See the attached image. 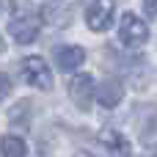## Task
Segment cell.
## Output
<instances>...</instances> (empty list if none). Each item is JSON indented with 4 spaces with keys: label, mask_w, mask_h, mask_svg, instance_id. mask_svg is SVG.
<instances>
[{
    "label": "cell",
    "mask_w": 157,
    "mask_h": 157,
    "mask_svg": "<svg viewBox=\"0 0 157 157\" xmlns=\"http://www.w3.org/2000/svg\"><path fill=\"white\" fill-rule=\"evenodd\" d=\"M144 8L149 14H157V0H144Z\"/></svg>",
    "instance_id": "cell-12"
},
{
    "label": "cell",
    "mask_w": 157,
    "mask_h": 157,
    "mask_svg": "<svg viewBox=\"0 0 157 157\" xmlns=\"http://www.w3.org/2000/svg\"><path fill=\"white\" fill-rule=\"evenodd\" d=\"M3 50H6V41H3V36H0V52H3Z\"/></svg>",
    "instance_id": "cell-14"
},
{
    "label": "cell",
    "mask_w": 157,
    "mask_h": 157,
    "mask_svg": "<svg viewBox=\"0 0 157 157\" xmlns=\"http://www.w3.org/2000/svg\"><path fill=\"white\" fill-rule=\"evenodd\" d=\"M8 33L14 36L17 44H30V41H36V36H39V19L30 17V14L14 17V19L8 22Z\"/></svg>",
    "instance_id": "cell-4"
},
{
    "label": "cell",
    "mask_w": 157,
    "mask_h": 157,
    "mask_svg": "<svg viewBox=\"0 0 157 157\" xmlns=\"http://www.w3.org/2000/svg\"><path fill=\"white\" fill-rule=\"evenodd\" d=\"M8 91H11V80H8V75H3V72H0V99H3V97H8Z\"/></svg>",
    "instance_id": "cell-11"
},
{
    "label": "cell",
    "mask_w": 157,
    "mask_h": 157,
    "mask_svg": "<svg viewBox=\"0 0 157 157\" xmlns=\"http://www.w3.org/2000/svg\"><path fill=\"white\" fill-rule=\"evenodd\" d=\"M22 77H25V83H30L41 91L52 88V72L44 63V58H39V55H30V58L22 61Z\"/></svg>",
    "instance_id": "cell-1"
},
{
    "label": "cell",
    "mask_w": 157,
    "mask_h": 157,
    "mask_svg": "<svg viewBox=\"0 0 157 157\" xmlns=\"http://www.w3.org/2000/svg\"><path fill=\"white\" fill-rule=\"evenodd\" d=\"M55 61H58V69L72 72V69H77V66L86 61V50H83V47H77V44L58 47V50H55Z\"/></svg>",
    "instance_id": "cell-6"
},
{
    "label": "cell",
    "mask_w": 157,
    "mask_h": 157,
    "mask_svg": "<svg viewBox=\"0 0 157 157\" xmlns=\"http://www.w3.org/2000/svg\"><path fill=\"white\" fill-rule=\"evenodd\" d=\"M0 152H3V157H28V146L19 135H3Z\"/></svg>",
    "instance_id": "cell-9"
},
{
    "label": "cell",
    "mask_w": 157,
    "mask_h": 157,
    "mask_svg": "<svg viewBox=\"0 0 157 157\" xmlns=\"http://www.w3.org/2000/svg\"><path fill=\"white\" fill-rule=\"evenodd\" d=\"M75 157H97V155H91V152H77Z\"/></svg>",
    "instance_id": "cell-13"
},
{
    "label": "cell",
    "mask_w": 157,
    "mask_h": 157,
    "mask_svg": "<svg viewBox=\"0 0 157 157\" xmlns=\"http://www.w3.org/2000/svg\"><path fill=\"white\" fill-rule=\"evenodd\" d=\"M113 14H116V3L113 0H94L86 11V25L94 33H102L113 25Z\"/></svg>",
    "instance_id": "cell-2"
},
{
    "label": "cell",
    "mask_w": 157,
    "mask_h": 157,
    "mask_svg": "<svg viewBox=\"0 0 157 157\" xmlns=\"http://www.w3.org/2000/svg\"><path fill=\"white\" fill-rule=\"evenodd\" d=\"M119 36H121V41H124L127 47H141V44H146V39H149V28H146V22H144L141 17L124 14V17H121V28H119Z\"/></svg>",
    "instance_id": "cell-3"
},
{
    "label": "cell",
    "mask_w": 157,
    "mask_h": 157,
    "mask_svg": "<svg viewBox=\"0 0 157 157\" xmlns=\"http://www.w3.org/2000/svg\"><path fill=\"white\" fill-rule=\"evenodd\" d=\"M97 99H99V105L102 108H116L121 99H124V86H121V80H105L99 88H97Z\"/></svg>",
    "instance_id": "cell-7"
},
{
    "label": "cell",
    "mask_w": 157,
    "mask_h": 157,
    "mask_svg": "<svg viewBox=\"0 0 157 157\" xmlns=\"http://www.w3.org/2000/svg\"><path fill=\"white\" fill-rule=\"evenodd\" d=\"M69 97L80 110H88L94 102V77L91 75H77L69 83Z\"/></svg>",
    "instance_id": "cell-5"
},
{
    "label": "cell",
    "mask_w": 157,
    "mask_h": 157,
    "mask_svg": "<svg viewBox=\"0 0 157 157\" xmlns=\"http://www.w3.org/2000/svg\"><path fill=\"white\" fill-rule=\"evenodd\" d=\"M99 141L108 146V152H113V155H130V141L119 132V130H102L99 132Z\"/></svg>",
    "instance_id": "cell-8"
},
{
    "label": "cell",
    "mask_w": 157,
    "mask_h": 157,
    "mask_svg": "<svg viewBox=\"0 0 157 157\" xmlns=\"http://www.w3.org/2000/svg\"><path fill=\"white\" fill-rule=\"evenodd\" d=\"M28 108H30L28 102H19V108H17V110H11V121H19V124H28V121L22 119V116L28 113Z\"/></svg>",
    "instance_id": "cell-10"
}]
</instances>
